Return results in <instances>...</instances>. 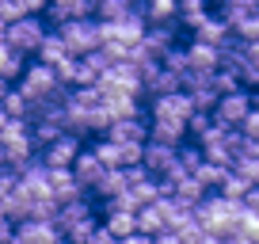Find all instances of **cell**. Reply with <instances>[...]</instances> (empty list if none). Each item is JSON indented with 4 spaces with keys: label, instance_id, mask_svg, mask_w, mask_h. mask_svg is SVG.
<instances>
[{
    "label": "cell",
    "instance_id": "obj_19",
    "mask_svg": "<svg viewBox=\"0 0 259 244\" xmlns=\"http://www.w3.org/2000/svg\"><path fill=\"white\" fill-rule=\"evenodd\" d=\"M23 69H27V65H23V54L0 38V76H4V80H16Z\"/></svg>",
    "mask_w": 259,
    "mask_h": 244
},
{
    "label": "cell",
    "instance_id": "obj_21",
    "mask_svg": "<svg viewBox=\"0 0 259 244\" xmlns=\"http://www.w3.org/2000/svg\"><path fill=\"white\" fill-rule=\"evenodd\" d=\"M176 12H179V0H145L149 23H168V19H176Z\"/></svg>",
    "mask_w": 259,
    "mask_h": 244
},
{
    "label": "cell",
    "instance_id": "obj_6",
    "mask_svg": "<svg viewBox=\"0 0 259 244\" xmlns=\"http://www.w3.org/2000/svg\"><path fill=\"white\" fill-rule=\"evenodd\" d=\"M194 111L191 96H187L183 88L176 92H164V96H153V118H176V122H187Z\"/></svg>",
    "mask_w": 259,
    "mask_h": 244
},
{
    "label": "cell",
    "instance_id": "obj_10",
    "mask_svg": "<svg viewBox=\"0 0 259 244\" xmlns=\"http://www.w3.org/2000/svg\"><path fill=\"white\" fill-rule=\"evenodd\" d=\"M103 134L114 138V141H145L149 138V122L141 118V114H126V118H114Z\"/></svg>",
    "mask_w": 259,
    "mask_h": 244
},
{
    "label": "cell",
    "instance_id": "obj_16",
    "mask_svg": "<svg viewBox=\"0 0 259 244\" xmlns=\"http://www.w3.org/2000/svg\"><path fill=\"white\" fill-rule=\"evenodd\" d=\"M34 54H38V61H46V65H57L61 57H69V50H65V42H61V34H57V31H46Z\"/></svg>",
    "mask_w": 259,
    "mask_h": 244
},
{
    "label": "cell",
    "instance_id": "obj_26",
    "mask_svg": "<svg viewBox=\"0 0 259 244\" xmlns=\"http://www.w3.org/2000/svg\"><path fill=\"white\" fill-rule=\"evenodd\" d=\"M233 34L240 42H255L259 38V16H248V19H240V23L233 27Z\"/></svg>",
    "mask_w": 259,
    "mask_h": 244
},
{
    "label": "cell",
    "instance_id": "obj_29",
    "mask_svg": "<svg viewBox=\"0 0 259 244\" xmlns=\"http://www.w3.org/2000/svg\"><path fill=\"white\" fill-rule=\"evenodd\" d=\"M19 16H27L19 0H0V19H4V23H12V19H19Z\"/></svg>",
    "mask_w": 259,
    "mask_h": 244
},
{
    "label": "cell",
    "instance_id": "obj_36",
    "mask_svg": "<svg viewBox=\"0 0 259 244\" xmlns=\"http://www.w3.org/2000/svg\"><path fill=\"white\" fill-rule=\"evenodd\" d=\"M255 107H259V103H255Z\"/></svg>",
    "mask_w": 259,
    "mask_h": 244
},
{
    "label": "cell",
    "instance_id": "obj_27",
    "mask_svg": "<svg viewBox=\"0 0 259 244\" xmlns=\"http://www.w3.org/2000/svg\"><path fill=\"white\" fill-rule=\"evenodd\" d=\"M236 130H240L244 138H259V107H255V103H251V111L244 114V122L236 126Z\"/></svg>",
    "mask_w": 259,
    "mask_h": 244
},
{
    "label": "cell",
    "instance_id": "obj_25",
    "mask_svg": "<svg viewBox=\"0 0 259 244\" xmlns=\"http://www.w3.org/2000/svg\"><path fill=\"white\" fill-rule=\"evenodd\" d=\"M210 122H213V111H191V118H187V134H191V138H202Z\"/></svg>",
    "mask_w": 259,
    "mask_h": 244
},
{
    "label": "cell",
    "instance_id": "obj_7",
    "mask_svg": "<svg viewBox=\"0 0 259 244\" xmlns=\"http://www.w3.org/2000/svg\"><path fill=\"white\" fill-rule=\"evenodd\" d=\"M69 168H73V176H76V183H80L84 191H92L99 183V179H103V172H107V164L99 160L96 156V149H84L80 145V153L73 156V164H69Z\"/></svg>",
    "mask_w": 259,
    "mask_h": 244
},
{
    "label": "cell",
    "instance_id": "obj_35",
    "mask_svg": "<svg viewBox=\"0 0 259 244\" xmlns=\"http://www.w3.org/2000/svg\"><path fill=\"white\" fill-rule=\"evenodd\" d=\"M255 88H259V84H255Z\"/></svg>",
    "mask_w": 259,
    "mask_h": 244
},
{
    "label": "cell",
    "instance_id": "obj_18",
    "mask_svg": "<svg viewBox=\"0 0 259 244\" xmlns=\"http://www.w3.org/2000/svg\"><path fill=\"white\" fill-rule=\"evenodd\" d=\"M118 191H130V183H126V172H122V168H107V172H103V179H99L96 187H92V195H99V198H111V195H118Z\"/></svg>",
    "mask_w": 259,
    "mask_h": 244
},
{
    "label": "cell",
    "instance_id": "obj_33",
    "mask_svg": "<svg viewBox=\"0 0 259 244\" xmlns=\"http://www.w3.org/2000/svg\"><path fill=\"white\" fill-rule=\"evenodd\" d=\"M4 27H8V23H4V19H0V38H4Z\"/></svg>",
    "mask_w": 259,
    "mask_h": 244
},
{
    "label": "cell",
    "instance_id": "obj_31",
    "mask_svg": "<svg viewBox=\"0 0 259 244\" xmlns=\"http://www.w3.org/2000/svg\"><path fill=\"white\" fill-rule=\"evenodd\" d=\"M12 236V218L4 214V206H0V240H8Z\"/></svg>",
    "mask_w": 259,
    "mask_h": 244
},
{
    "label": "cell",
    "instance_id": "obj_12",
    "mask_svg": "<svg viewBox=\"0 0 259 244\" xmlns=\"http://www.w3.org/2000/svg\"><path fill=\"white\" fill-rule=\"evenodd\" d=\"M191 31H194V38H198V42H210V46H221V42H225L229 34H233V27H229L221 16H210V12H206V16L198 19V23H194Z\"/></svg>",
    "mask_w": 259,
    "mask_h": 244
},
{
    "label": "cell",
    "instance_id": "obj_9",
    "mask_svg": "<svg viewBox=\"0 0 259 244\" xmlns=\"http://www.w3.org/2000/svg\"><path fill=\"white\" fill-rule=\"evenodd\" d=\"M187 73H213V69L221 65V50L210 46V42H198L194 38L191 46H187Z\"/></svg>",
    "mask_w": 259,
    "mask_h": 244
},
{
    "label": "cell",
    "instance_id": "obj_15",
    "mask_svg": "<svg viewBox=\"0 0 259 244\" xmlns=\"http://www.w3.org/2000/svg\"><path fill=\"white\" fill-rule=\"evenodd\" d=\"M149 138L168 141V145H179V141L187 138V122H176V118H149Z\"/></svg>",
    "mask_w": 259,
    "mask_h": 244
},
{
    "label": "cell",
    "instance_id": "obj_28",
    "mask_svg": "<svg viewBox=\"0 0 259 244\" xmlns=\"http://www.w3.org/2000/svg\"><path fill=\"white\" fill-rule=\"evenodd\" d=\"M92 229H96V218H84L80 225L65 229V236H69V240H92Z\"/></svg>",
    "mask_w": 259,
    "mask_h": 244
},
{
    "label": "cell",
    "instance_id": "obj_1",
    "mask_svg": "<svg viewBox=\"0 0 259 244\" xmlns=\"http://www.w3.org/2000/svg\"><path fill=\"white\" fill-rule=\"evenodd\" d=\"M240 210L244 206L233 202V198H225L221 191L218 195L206 191V195L194 202V218H198V225L210 236H233V225H236V218H240Z\"/></svg>",
    "mask_w": 259,
    "mask_h": 244
},
{
    "label": "cell",
    "instance_id": "obj_4",
    "mask_svg": "<svg viewBox=\"0 0 259 244\" xmlns=\"http://www.w3.org/2000/svg\"><path fill=\"white\" fill-rule=\"evenodd\" d=\"M248 111H251V92L244 84L225 92V96H218V103H213V118H221L225 126H240Z\"/></svg>",
    "mask_w": 259,
    "mask_h": 244
},
{
    "label": "cell",
    "instance_id": "obj_17",
    "mask_svg": "<svg viewBox=\"0 0 259 244\" xmlns=\"http://www.w3.org/2000/svg\"><path fill=\"white\" fill-rule=\"evenodd\" d=\"M103 225L114 233V240H122V236H130L134 229H138V210H107Z\"/></svg>",
    "mask_w": 259,
    "mask_h": 244
},
{
    "label": "cell",
    "instance_id": "obj_20",
    "mask_svg": "<svg viewBox=\"0 0 259 244\" xmlns=\"http://www.w3.org/2000/svg\"><path fill=\"white\" fill-rule=\"evenodd\" d=\"M194 176H198V183H202L206 191H218L221 183H225L229 168H225V164H218V160H202L198 168H194Z\"/></svg>",
    "mask_w": 259,
    "mask_h": 244
},
{
    "label": "cell",
    "instance_id": "obj_14",
    "mask_svg": "<svg viewBox=\"0 0 259 244\" xmlns=\"http://www.w3.org/2000/svg\"><path fill=\"white\" fill-rule=\"evenodd\" d=\"M92 4H96V0H50L46 12H50V19H54V23H65V19H84V16H92Z\"/></svg>",
    "mask_w": 259,
    "mask_h": 244
},
{
    "label": "cell",
    "instance_id": "obj_34",
    "mask_svg": "<svg viewBox=\"0 0 259 244\" xmlns=\"http://www.w3.org/2000/svg\"><path fill=\"white\" fill-rule=\"evenodd\" d=\"M0 164H4V149H0Z\"/></svg>",
    "mask_w": 259,
    "mask_h": 244
},
{
    "label": "cell",
    "instance_id": "obj_5",
    "mask_svg": "<svg viewBox=\"0 0 259 244\" xmlns=\"http://www.w3.org/2000/svg\"><path fill=\"white\" fill-rule=\"evenodd\" d=\"M76 153H80V138H76V134H69V130H61L50 145L38 149V156H42V164H46V168H69Z\"/></svg>",
    "mask_w": 259,
    "mask_h": 244
},
{
    "label": "cell",
    "instance_id": "obj_32",
    "mask_svg": "<svg viewBox=\"0 0 259 244\" xmlns=\"http://www.w3.org/2000/svg\"><path fill=\"white\" fill-rule=\"evenodd\" d=\"M8 88H12V84L4 80V76H0V99H4V92H8Z\"/></svg>",
    "mask_w": 259,
    "mask_h": 244
},
{
    "label": "cell",
    "instance_id": "obj_8",
    "mask_svg": "<svg viewBox=\"0 0 259 244\" xmlns=\"http://www.w3.org/2000/svg\"><path fill=\"white\" fill-rule=\"evenodd\" d=\"M141 164H145L149 176H164V172L176 164V145L156 141V138H145V145H141Z\"/></svg>",
    "mask_w": 259,
    "mask_h": 244
},
{
    "label": "cell",
    "instance_id": "obj_3",
    "mask_svg": "<svg viewBox=\"0 0 259 244\" xmlns=\"http://www.w3.org/2000/svg\"><path fill=\"white\" fill-rule=\"evenodd\" d=\"M42 34H46V27L38 23V16H19V19H12V23L4 27V42H8V46H16L23 57L38 50Z\"/></svg>",
    "mask_w": 259,
    "mask_h": 244
},
{
    "label": "cell",
    "instance_id": "obj_23",
    "mask_svg": "<svg viewBox=\"0 0 259 244\" xmlns=\"http://www.w3.org/2000/svg\"><path fill=\"white\" fill-rule=\"evenodd\" d=\"M206 12H210V4H206V0H179L176 19H183V23H187V31H191V27L198 23V19H202Z\"/></svg>",
    "mask_w": 259,
    "mask_h": 244
},
{
    "label": "cell",
    "instance_id": "obj_30",
    "mask_svg": "<svg viewBox=\"0 0 259 244\" xmlns=\"http://www.w3.org/2000/svg\"><path fill=\"white\" fill-rule=\"evenodd\" d=\"M19 4H23V12H27V16H38V12H46V4H50V0H19Z\"/></svg>",
    "mask_w": 259,
    "mask_h": 244
},
{
    "label": "cell",
    "instance_id": "obj_13",
    "mask_svg": "<svg viewBox=\"0 0 259 244\" xmlns=\"http://www.w3.org/2000/svg\"><path fill=\"white\" fill-rule=\"evenodd\" d=\"M12 236L16 240H57V225L54 221H38V218H23V221H16V229H12Z\"/></svg>",
    "mask_w": 259,
    "mask_h": 244
},
{
    "label": "cell",
    "instance_id": "obj_11",
    "mask_svg": "<svg viewBox=\"0 0 259 244\" xmlns=\"http://www.w3.org/2000/svg\"><path fill=\"white\" fill-rule=\"evenodd\" d=\"M76 195H84V187L76 183L73 168H50V198L54 202H69Z\"/></svg>",
    "mask_w": 259,
    "mask_h": 244
},
{
    "label": "cell",
    "instance_id": "obj_24",
    "mask_svg": "<svg viewBox=\"0 0 259 244\" xmlns=\"http://www.w3.org/2000/svg\"><path fill=\"white\" fill-rule=\"evenodd\" d=\"M248 187H251V183H248V179H240V176H236V172H229V176H225V183H221V195H225V198H233V202H240V198L244 195H248Z\"/></svg>",
    "mask_w": 259,
    "mask_h": 244
},
{
    "label": "cell",
    "instance_id": "obj_22",
    "mask_svg": "<svg viewBox=\"0 0 259 244\" xmlns=\"http://www.w3.org/2000/svg\"><path fill=\"white\" fill-rule=\"evenodd\" d=\"M0 107H4V114H8V118H27V114H31V103H27V96H23L19 88H8V92H4Z\"/></svg>",
    "mask_w": 259,
    "mask_h": 244
},
{
    "label": "cell",
    "instance_id": "obj_2",
    "mask_svg": "<svg viewBox=\"0 0 259 244\" xmlns=\"http://www.w3.org/2000/svg\"><path fill=\"white\" fill-rule=\"evenodd\" d=\"M57 34H61L65 50L73 57L88 54V50L99 46V19L84 16V19H65V23H57Z\"/></svg>",
    "mask_w": 259,
    "mask_h": 244
}]
</instances>
